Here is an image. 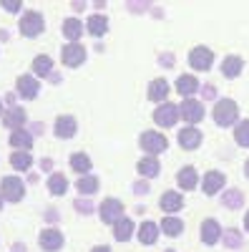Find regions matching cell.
Segmentation results:
<instances>
[{
  "label": "cell",
  "instance_id": "obj_1",
  "mask_svg": "<svg viewBox=\"0 0 249 252\" xmlns=\"http://www.w3.org/2000/svg\"><path fill=\"white\" fill-rule=\"evenodd\" d=\"M212 116H214V121L219 126H232L237 121V116H239V106H237L232 98H221V101H217Z\"/></svg>",
  "mask_w": 249,
  "mask_h": 252
},
{
  "label": "cell",
  "instance_id": "obj_2",
  "mask_svg": "<svg viewBox=\"0 0 249 252\" xmlns=\"http://www.w3.org/2000/svg\"><path fill=\"white\" fill-rule=\"evenodd\" d=\"M166 146H169V141H166V136L159 134V131H143L141 134V149L149 157H156V154L166 152Z\"/></svg>",
  "mask_w": 249,
  "mask_h": 252
},
{
  "label": "cell",
  "instance_id": "obj_3",
  "mask_svg": "<svg viewBox=\"0 0 249 252\" xmlns=\"http://www.w3.org/2000/svg\"><path fill=\"white\" fill-rule=\"evenodd\" d=\"M43 28H46V23H43V15H40L38 10H28L23 18H20V33L28 35V38L40 35Z\"/></svg>",
  "mask_w": 249,
  "mask_h": 252
},
{
  "label": "cell",
  "instance_id": "obj_4",
  "mask_svg": "<svg viewBox=\"0 0 249 252\" xmlns=\"http://www.w3.org/2000/svg\"><path fill=\"white\" fill-rule=\"evenodd\" d=\"M179 119H184L189 126H194L204 119V106L196 98H184V103L179 106Z\"/></svg>",
  "mask_w": 249,
  "mask_h": 252
},
{
  "label": "cell",
  "instance_id": "obj_5",
  "mask_svg": "<svg viewBox=\"0 0 249 252\" xmlns=\"http://www.w3.org/2000/svg\"><path fill=\"white\" fill-rule=\"evenodd\" d=\"M0 194L8 202H20L26 197V187L18 177H3V184H0Z\"/></svg>",
  "mask_w": 249,
  "mask_h": 252
},
{
  "label": "cell",
  "instance_id": "obj_6",
  "mask_svg": "<svg viewBox=\"0 0 249 252\" xmlns=\"http://www.w3.org/2000/svg\"><path fill=\"white\" fill-rule=\"evenodd\" d=\"M212 63H214V53H212L209 48H204V46L192 48V53H189V66H192L194 71H209Z\"/></svg>",
  "mask_w": 249,
  "mask_h": 252
},
{
  "label": "cell",
  "instance_id": "obj_7",
  "mask_svg": "<svg viewBox=\"0 0 249 252\" xmlns=\"http://www.w3.org/2000/svg\"><path fill=\"white\" fill-rule=\"evenodd\" d=\"M154 121L161 126V129H171V126L179 121V106H174V103H161V106L154 111Z\"/></svg>",
  "mask_w": 249,
  "mask_h": 252
},
{
  "label": "cell",
  "instance_id": "obj_8",
  "mask_svg": "<svg viewBox=\"0 0 249 252\" xmlns=\"http://www.w3.org/2000/svg\"><path fill=\"white\" fill-rule=\"evenodd\" d=\"M60 56H63V63L71 68L81 66L83 61H86V48H83L81 43H66L63 51H60Z\"/></svg>",
  "mask_w": 249,
  "mask_h": 252
},
{
  "label": "cell",
  "instance_id": "obj_9",
  "mask_svg": "<svg viewBox=\"0 0 249 252\" xmlns=\"http://www.w3.org/2000/svg\"><path fill=\"white\" fill-rule=\"evenodd\" d=\"M98 212H101V220H103V222H109V224L113 222V224H116V222L123 217V204H121L118 199H106V202L101 204Z\"/></svg>",
  "mask_w": 249,
  "mask_h": 252
},
{
  "label": "cell",
  "instance_id": "obj_10",
  "mask_svg": "<svg viewBox=\"0 0 249 252\" xmlns=\"http://www.w3.org/2000/svg\"><path fill=\"white\" fill-rule=\"evenodd\" d=\"M179 144H181V149H186V152L199 149V144H201V131L196 129V126H186V129L179 131Z\"/></svg>",
  "mask_w": 249,
  "mask_h": 252
},
{
  "label": "cell",
  "instance_id": "obj_11",
  "mask_svg": "<svg viewBox=\"0 0 249 252\" xmlns=\"http://www.w3.org/2000/svg\"><path fill=\"white\" fill-rule=\"evenodd\" d=\"M53 134H55L58 139H71V136L76 134V119L68 116V114H60V116L55 119Z\"/></svg>",
  "mask_w": 249,
  "mask_h": 252
},
{
  "label": "cell",
  "instance_id": "obj_12",
  "mask_svg": "<svg viewBox=\"0 0 249 252\" xmlns=\"http://www.w3.org/2000/svg\"><path fill=\"white\" fill-rule=\"evenodd\" d=\"M221 240V227H219V222L217 220H204L201 222V242L204 245H217Z\"/></svg>",
  "mask_w": 249,
  "mask_h": 252
},
{
  "label": "cell",
  "instance_id": "obj_13",
  "mask_svg": "<svg viewBox=\"0 0 249 252\" xmlns=\"http://www.w3.org/2000/svg\"><path fill=\"white\" fill-rule=\"evenodd\" d=\"M224 182H226V177L221 174V172H206L204 174V182H201V189H204V194H217V192H221L224 189Z\"/></svg>",
  "mask_w": 249,
  "mask_h": 252
},
{
  "label": "cell",
  "instance_id": "obj_14",
  "mask_svg": "<svg viewBox=\"0 0 249 252\" xmlns=\"http://www.w3.org/2000/svg\"><path fill=\"white\" fill-rule=\"evenodd\" d=\"M40 247L46 252H58L63 247V235H60L58 229H43V232H40Z\"/></svg>",
  "mask_w": 249,
  "mask_h": 252
},
{
  "label": "cell",
  "instance_id": "obj_15",
  "mask_svg": "<svg viewBox=\"0 0 249 252\" xmlns=\"http://www.w3.org/2000/svg\"><path fill=\"white\" fill-rule=\"evenodd\" d=\"M40 91V83L33 76H18V94L23 98H35Z\"/></svg>",
  "mask_w": 249,
  "mask_h": 252
},
{
  "label": "cell",
  "instance_id": "obj_16",
  "mask_svg": "<svg viewBox=\"0 0 249 252\" xmlns=\"http://www.w3.org/2000/svg\"><path fill=\"white\" fill-rule=\"evenodd\" d=\"M134 229H136V224H134L131 217H121V220L113 224V235H116L118 242H126V240H131Z\"/></svg>",
  "mask_w": 249,
  "mask_h": 252
},
{
  "label": "cell",
  "instance_id": "obj_17",
  "mask_svg": "<svg viewBox=\"0 0 249 252\" xmlns=\"http://www.w3.org/2000/svg\"><path fill=\"white\" fill-rule=\"evenodd\" d=\"M176 182H179V187H181V189H186V192H192V189L199 184L196 169H194V166H184V169H179Z\"/></svg>",
  "mask_w": 249,
  "mask_h": 252
},
{
  "label": "cell",
  "instance_id": "obj_18",
  "mask_svg": "<svg viewBox=\"0 0 249 252\" xmlns=\"http://www.w3.org/2000/svg\"><path fill=\"white\" fill-rule=\"evenodd\" d=\"M181 207H184V197H181L179 192H164V197H161V209H164L166 215L179 212Z\"/></svg>",
  "mask_w": 249,
  "mask_h": 252
},
{
  "label": "cell",
  "instance_id": "obj_19",
  "mask_svg": "<svg viewBox=\"0 0 249 252\" xmlns=\"http://www.w3.org/2000/svg\"><path fill=\"white\" fill-rule=\"evenodd\" d=\"M26 119H28V114H26V109H18V106H13L8 114H5V119H3V124L8 126V129H13V131H18V129H23V124H26Z\"/></svg>",
  "mask_w": 249,
  "mask_h": 252
},
{
  "label": "cell",
  "instance_id": "obj_20",
  "mask_svg": "<svg viewBox=\"0 0 249 252\" xmlns=\"http://www.w3.org/2000/svg\"><path fill=\"white\" fill-rule=\"evenodd\" d=\"M88 33L91 35H96V38H101V35H106V31H109V18L106 15H101V13H93L91 18H88Z\"/></svg>",
  "mask_w": 249,
  "mask_h": 252
},
{
  "label": "cell",
  "instance_id": "obj_21",
  "mask_svg": "<svg viewBox=\"0 0 249 252\" xmlns=\"http://www.w3.org/2000/svg\"><path fill=\"white\" fill-rule=\"evenodd\" d=\"M242 68H244V61H242L239 56H226L224 63H221V73H224L226 78H237V76L242 73Z\"/></svg>",
  "mask_w": 249,
  "mask_h": 252
},
{
  "label": "cell",
  "instance_id": "obj_22",
  "mask_svg": "<svg viewBox=\"0 0 249 252\" xmlns=\"http://www.w3.org/2000/svg\"><path fill=\"white\" fill-rule=\"evenodd\" d=\"M159 172H161V164H159L156 157H143V159L138 161V174H141L143 179H151V177H156Z\"/></svg>",
  "mask_w": 249,
  "mask_h": 252
},
{
  "label": "cell",
  "instance_id": "obj_23",
  "mask_svg": "<svg viewBox=\"0 0 249 252\" xmlns=\"http://www.w3.org/2000/svg\"><path fill=\"white\" fill-rule=\"evenodd\" d=\"M176 91L181 94V96H194L196 91H199V81L194 78V76H179V81H176Z\"/></svg>",
  "mask_w": 249,
  "mask_h": 252
},
{
  "label": "cell",
  "instance_id": "obj_24",
  "mask_svg": "<svg viewBox=\"0 0 249 252\" xmlns=\"http://www.w3.org/2000/svg\"><path fill=\"white\" fill-rule=\"evenodd\" d=\"M166 96H169V83H166L164 78H154L149 83V98L151 101H164Z\"/></svg>",
  "mask_w": 249,
  "mask_h": 252
},
{
  "label": "cell",
  "instance_id": "obj_25",
  "mask_svg": "<svg viewBox=\"0 0 249 252\" xmlns=\"http://www.w3.org/2000/svg\"><path fill=\"white\" fill-rule=\"evenodd\" d=\"M138 240H141L143 245H154V242L159 240V224L143 222V224L138 227Z\"/></svg>",
  "mask_w": 249,
  "mask_h": 252
},
{
  "label": "cell",
  "instance_id": "obj_26",
  "mask_svg": "<svg viewBox=\"0 0 249 252\" xmlns=\"http://www.w3.org/2000/svg\"><path fill=\"white\" fill-rule=\"evenodd\" d=\"M71 169L73 172H78V174H86V172H91V157L88 154H83V152H76V154H71Z\"/></svg>",
  "mask_w": 249,
  "mask_h": 252
},
{
  "label": "cell",
  "instance_id": "obj_27",
  "mask_svg": "<svg viewBox=\"0 0 249 252\" xmlns=\"http://www.w3.org/2000/svg\"><path fill=\"white\" fill-rule=\"evenodd\" d=\"M10 146H15L18 152H26V149L33 146V136L28 131H23V129H18V131L10 134Z\"/></svg>",
  "mask_w": 249,
  "mask_h": 252
},
{
  "label": "cell",
  "instance_id": "obj_28",
  "mask_svg": "<svg viewBox=\"0 0 249 252\" xmlns=\"http://www.w3.org/2000/svg\"><path fill=\"white\" fill-rule=\"evenodd\" d=\"M66 189H68V179L60 174V172H55V174H51L48 177V192L51 194H66Z\"/></svg>",
  "mask_w": 249,
  "mask_h": 252
},
{
  "label": "cell",
  "instance_id": "obj_29",
  "mask_svg": "<svg viewBox=\"0 0 249 252\" xmlns=\"http://www.w3.org/2000/svg\"><path fill=\"white\" fill-rule=\"evenodd\" d=\"M81 33H83V26L78 23L76 18H68V20H63V35L68 38V43H78Z\"/></svg>",
  "mask_w": 249,
  "mask_h": 252
},
{
  "label": "cell",
  "instance_id": "obj_30",
  "mask_svg": "<svg viewBox=\"0 0 249 252\" xmlns=\"http://www.w3.org/2000/svg\"><path fill=\"white\" fill-rule=\"evenodd\" d=\"M221 204L226 209H239L244 204V194H242V189H226L224 197H221Z\"/></svg>",
  "mask_w": 249,
  "mask_h": 252
},
{
  "label": "cell",
  "instance_id": "obj_31",
  "mask_svg": "<svg viewBox=\"0 0 249 252\" xmlns=\"http://www.w3.org/2000/svg\"><path fill=\"white\" fill-rule=\"evenodd\" d=\"M33 73H35V76H51V73H53V61H51V56H35V61H33Z\"/></svg>",
  "mask_w": 249,
  "mask_h": 252
},
{
  "label": "cell",
  "instance_id": "obj_32",
  "mask_svg": "<svg viewBox=\"0 0 249 252\" xmlns=\"http://www.w3.org/2000/svg\"><path fill=\"white\" fill-rule=\"evenodd\" d=\"M161 229L169 237H179L181 232H184V222L179 220V217H164V222H161Z\"/></svg>",
  "mask_w": 249,
  "mask_h": 252
},
{
  "label": "cell",
  "instance_id": "obj_33",
  "mask_svg": "<svg viewBox=\"0 0 249 252\" xmlns=\"http://www.w3.org/2000/svg\"><path fill=\"white\" fill-rule=\"evenodd\" d=\"M30 161H33V157H30L28 152H15V154H10V166H13V169H18V172H26L28 166H30Z\"/></svg>",
  "mask_w": 249,
  "mask_h": 252
},
{
  "label": "cell",
  "instance_id": "obj_34",
  "mask_svg": "<svg viewBox=\"0 0 249 252\" xmlns=\"http://www.w3.org/2000/svg\"><path fill=\"white\" fill-rule=\"evenodd\" d=\"M221 242H224L226 247H229V250H239V247L244 245L239 229H226V232H221Z\"/></svg>",
  "mask_w": 249,
  "mask_h": 252
},
{
  "label": "cell",
  "instance_id": "obj_35",
  "mask_svg": "<svg viewBox=\"0 0 249 252\" xmlns=\"http://www.w3.org/2000/svg\"><path fill=\"white\" fill-rule=\"evenodd\" d=\"M76 187H78V192H81V194L91 197V194L98 192V179H96V177H81Z\"/></svg>",
  "mask_w": 249,
  "mask_h": 252
},
{
  "label": "cell",
  "instance_id": "obj_36",
  "mask_svg": "<svg viewBox=\"0 0 249 252\" xmlns=\"http://www.w3.org/2000/svg\"><path fill=\"white\" fill-rule=\"evenodd\" d=\"M234 139L239 146H244V149H249V119L239 121L237 124V129H234Z\"/></svg>",
  "mask_w": 249,
  "mask_h": 252
},
{
  "label": "cell",
  "instance_id": "obj_37",
  "mask_svg": "<svg viewBox=\"0 0 249 252\" xmlns=\"http://www.w3.org/2000/svg\"><path fill=\"white\" fill-rule=\"evenodd\" d=\"M73 207H76V212H81V215H91L93 212V202L88 197H78L73 202Z\"/></svg>",
  "mask_w": 249,
  "mask_h": 252
},
{
  "label": "cell",
  "instance_id": "obj_38",
  "mask_svg": "<svg viewBox=\"0 0 249 252\" xmlns=\"http://www.w3.org/2000/svg\"><path fill=\"white\" fill-rule=\"evenodd\" d=\"M0 5H3L8 13H18L20 8H23V3H20V0H3V3H0Z\"/></svg>",
  "mask_w": 249,
  "mask_h": 252
},
{
  "label": "cell",
  "instance_id": "obj_39",
  "mask_svg": "<svg viewBox=\"0 0 249 252\" xmlns=\"http://www.w3.org/2000/svg\"><path fill=\"white\" fill-rule=\"evenodd\" d=\"M131 189H134L136 194H146V192H149V182H146V179H138V182H134Z\"/></svg>",
  "mask_w": 249,
  "mask_h": 252
},
{
  "label": "cell",
  "instance_id": "obj_40",
  "mask_svg": "<svg viewBox=\"0 0 249 252\" xmlns=\"http://www.w3.org/2000/svg\"><path fill=\"white\" fill-rule=\"evenodd\" d=\"M159 63H161V66H164V68H171V66H174V63H176V58H174L171 53H161V58H159Z\"/></svg>",
  "mask_w": 249,
  "mask_h": 252
},
{
  "label": "cell",
  "instance_id": "obj_41",
  "mask_svg": "<svg viewBox=\"0 0 249 252\" xmlns=\"http://www.w3.org/2000/svg\"><path fill=\"white\" fill-rule=\"evenodd\" d=\"M126 8H129L131 13H143V10H149L151 5H149V3H129Z\"/></svg>",
  "mask_w": 249,
  "mask_h": 252
},
{
  "label": "cell",
  "instance_id": "obj_42",
  "mask_svg": "<svg viewBox=\"0 0 249 252\" xmlns=\"http://www.w3.org/2000/svg\"><path fill=\"white\" fill-rule=\"evenodd\" d=\"M201 96H204L206 101H212V98H217V89H214V86H204V89H201Z\"/></svg>",
  "mask_w": 249,
  "mask_h": 252
},
{
  "label": "cell",
  "instance_id": "obj_43",
  "mask_svg": "<svg viewBox=\"0 0 249 252\" xmlns=\"http://www.w3.org/2000/svg\"><path fill=\"white\" fill-rule=\"evenodd\" d=\"M46 220H48V222H58V209H48V212H46Z\"/></svg>",
  "mask_w": 249,
  "mask_h": 252
},
{
  "label": "cell",
  "instance_id": "obj_44",
  "mask_svg": "<svg viewBox=\"0 0 249 252\" xmlns=\"http://www.w3.org/2000/svg\"><path fill=\"white\" fill-rule=\"evenodd\" d=\"M5 103L13 109V103H15V94H5Z\"/></svg>",
  "mask_w": 249,
  "mask_h": 252
},
{
  "label": "cell",
  "instance_id": "obj_45",
  "mask_svg": "<svg viewBox=\"0 0 249 252\" xmlns=\"http://www.w3.org/2000/svg\"><path fill=\"white\" fill-rule=\"evenodd\" d=\"M91 252H111V247H106V245H98V247H93Z\"/></svg>",
  "mask_w": 249,
  "mask_h": 252
},
{
  "label": "cell",
  "instance_id": "obj_46",
  "mask_svg": "<svg viewBox=\"0 0 249 252\" xmlns=\"http://www.w3.org/2000/svg\"><path fill=\"white\" fill-rule=\"evenodd\" d=\"M40 166H43V169H51L53 161H51V159H43V164H40Z\"/></svg>",
  "mask_w": 249,
  "mask_h": 252
},
{
  "label": "cell",
  "instance_id": "obj_47",
  "mask_svg": "<svg viewBox=\"0 0 249 252\" xmlns=\"http://www.w3.org/2000/svg\"><path fill=\"white\" fill-rule=\"evenodd\" d=\"M8 38H10V33H8V31H0V40H8Z\"/></svg>",
  "mask_w": 249,
  "mask_h": 252
},
{
  "label": "cell",
  "instance_id": "obj_48",
  "mask_svg": "<svg viewBox=\"0 0 249 252\" xmlns=\"http://www.w3.org/2000/svg\"><path fill=\"white\" fill-rule=\"evenodd\" d=\"M244 229H247V232H249V212L244 215Z\"/></svg>",
  "mask_w": 249,
  "mask_h": 252
},
{
  "label": "cell",
  "instance_id": "obj_49",
  "mask_svg": "<svg viewBox=\"0 0 249 252\" xmlns=\"http://www.w3.org/2000/svg\"><path fill=\"white\" fill-rule=\"evenodd\" d=\"M244 174L249 177V159H247V164H244Z\"/></svg>",
  "mask_w": 249,
  "mask_h": 252
},
{
  "label": "cell",
  "instance_id": "obj_50",
  "mask_svg": "<svg viewBox=\"0 0 249 252\" xmlns=\"http://www.w3.org/2000/svg\"><path fill=\"white\" fill-rule=\"evenodd\" d=\"M0 116H3V103H0Z\"/></svg>",
  "mask_w": 249,
  "mask_h": 252
},
{
  "label": "cell",
  "instance_id": "obj_51",
  "mask_svg": "<svg viewBox=\"0 0 249 252\" xmlns=\"http://www.w3.org/2000/svg\"><path fill=\"white\" fill-rule=\"evenodd\" d=\"M0 207H3V194H0Z\"/></svg>",
  "mask_w": 249,
  "mask_h": 252
},
{
  "label": "cell",
  "instance_id": "obj_52",
  "mask_svg": "<svg viewBox=\"0 0 249 252\" xmlns=\"http://www.w3.org/2000/svg\"><path fill=\"white\" fill-rule=\"evenodd\" d=\"M166 252H174V250H166Z\"/></svg>",
  "mask_w": 249,
  "mask_h": 252
}]
</instances>
